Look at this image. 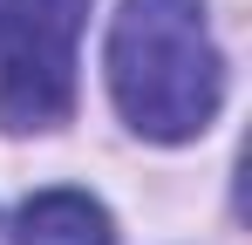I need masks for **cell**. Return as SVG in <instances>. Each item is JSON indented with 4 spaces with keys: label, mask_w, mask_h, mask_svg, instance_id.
I'll list each match as a JSON object with an SVG mask.
<instances>
[{
    "label": "cell",
    "mask_w": 252,
    "mask_h": 245,
    "mask_svg": "<svg viewBox=\"0 0 252 245\" xmlns=\"http://www.w3.org/2000/svg\"><path fill=\"white\" fill-rule=\"evenodd\" d=\"M109 95L150 143L198 136L225 95V55L211 41L205 0H123L109 28Z\"/></svg>",
    "instance_id": "1"
},
{
    "label": "cell",
    "mask_w": 252,
    "mask_h": 245,
    "mask_svg": "<svg viewBox=\"0 0 252 245\" xmlns=\"http://www.w3.org/2000/svg\"><path fill=\"white\" fill-rule=\"evenodd\" d=\"M89 0H0V129H55L75 109Z\"/></svg>",
    "instance_id": "2"
},
{
    "label": "cell",
    "mask_w": 252,
    "mask_h": 245,
    "mask_svg": "<svg viewBox=\"0 0 252 245\" xmlns=\"http://www.w3.org/2000/svg\"><path fill=\"white\" fill-rule=\"evenodd\" d=\"M14 245H116V232H109V211L89 191H41L21 204Z\"/></svg>",
    "instance_id": "3"
}]
</instances>
